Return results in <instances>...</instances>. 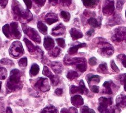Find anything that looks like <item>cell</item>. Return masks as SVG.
<instances>
[{
	"instance_id": "obj_1",
	"label": "cell",
	"mask_w": 126,
	"mask_h": 113,
	"mask_svg": "<svg viewBox=\"0 0 126 113\" xmlns=\"http://www.w3.org/2000/svg\"><path fill=\"white\" fill-rule=\"evenodd\" d=\"M22 74L20 71L17 69H13L11 71L10 76L6 84V90L7 93H11L22 87L21 77Z\"/></svg>"
},
{
	"instance_id": "obj_2",
	"label": "cell",
	"mask_w": 126,
	"mask_h": 113,
	"mask_svg": "<svg viewBox=\"0 0 126 113\" xmlns=\"http://www.w3.org/2000/svg\"><path fill=\"white\" fill-rule=\"evenodd\" d=\"M13 12L17 20L29 22L32 19V14L29 11L23 10L20 5H16L13 8Z\"/></svg>"
},
{
	"instance_id": "obj_3",
	"label": "cell",
	"mask_w": 126,
	"mask_h": 113,
	"mask_svg": "<svg viewBox=\"0 0 126 113\" xmlns=\"http://www.w3.org/2000/svg\"><path fill=\"white\" fill-rule=\"evenodd\" d=\"M10 55L15 58H18L24 54V49L21 43L16 41L11 45L10 49Z\"/></svg>"
},
{
	"instance_id": "obj_4",
	"label": "cell",
	"mask_w": 126,
	"mask_h": 113,
	"mask_svg": "<svg viewBox=\"0 0 126 113\" xmlns=\"http://www.w3.org/2000/svg\"><path fill=\"white\" fill-rule=\"evenodd\" d=\"M98 53L100 55L105 57H109L114 53V49L111 44L107 42H101L99 43Z\"/></svg>"
},
{
	"instance_id": "obj_5",
	"label": "cell",
	"mask_w": 126,
	"mask_h": 113,
	"mask_svg": "<svg viewBox=\"0 0 126 113\" xmlns=\"http://www.w3.org/2000/svg\"><path fill=\"white\" fill-rule=\"evenodd\" d=\"M99 106L98 107V111L100 113H108L110 107L113 104V99L112 98L101 97L99 99Z\"/></svg>"
},
{
	"instance_id": "obj_6",
	"label": "cell",
	"mask_w": 126,
	"mask_h": 113,
	"mask_svg": "<svg viewBox=\"0 0 126 113\" xmlns=\"http://www.w3.org/2000/svg\"><path fill=\"white\" fill-rule=\"evenodd\" d=\"M126 39V28L118 27L114 30L112 36V40L114 42H121Z\"/></svg>"
},
{
	"instance_id": "obj_7",
	"label": "cell",
	"mask_w": 126,
	"mask_h": 113,
	"mask_svg": "<svg viewBox=\"0 0 126 113\" xmlns=\"http://www.w3.org/2000/svg\"><path fill=\"white\" fill-rule=\"evenodd\" d=\"M22 29L24 33L34 42L37 43H41V37L36 29L27 27L25 24L22 25Z\"/></svg>"
},
{
	"instance_id": "obj_8",
	"label": "cell",
	"mask_w": 126,
	"mask_h": 113,
	"mask_svg": "<svg viewBox=\"0 0 126 113\" xmlns=\"http://www.w3.org/2000/svg\"><path fill=\"white\" fill-rule=\"evenodd\" d=\"M114 10V1L111 0H106L103 3L102 11L106 16H110L113 13Z\"/></svg>"
},
{
	"instance_id": "obj_9",
	"label": "cell",
	"mask_w": 126,
	"mask_h": 113,
	"mask_svg": "<svg viewBox=\"0 0 126 113\" xmlns=\"http://www.w3.org/2000/svg\"><path fill=\"white\" fill-rule=\"evenodd\" d=\"M34 87L36 88L43 92L49 90L50 89V86L48 79L42 77L38 79V80L35 83Z\"/></svg>"
},
{
	"instance_id": "obj_10",
	"label": "cell",
	"mask_w": 126,
	"mask_h": 113,
	"mask_svg": "<svg viewBox=\"0 0 126 113\" xmlns=\"http://www.w3.org/2000/svg\"><path fill=\"white\" fill-rule=\"evenodd\" d=\"M77 93H80V94H87L88 93V90L86 87L83 80H81L79 87L72 86L70 87V93L71 94Z\"/></svg>"
},
{
	"instance_id": "obj_11",
	"label": "cell",
	"mask_w": 126,
	"mask_h": 113,
	"mask_svg": "<svg viewBox=\"0 0 126 113\" xmlns=\"http://www.w3.org/2000/svg\"><path fill=\"white\" fill-rule=\"evenodd\" d=\"M23 41L25 42L26 45L28 50H29L30 54H38V55L41 56V57H42L43 52L38 46H34L29 40H28L26 38H24Z\"/></svg>"
},
{
	"instance_id": "obj_12",
	"label": "cell",
	"mask_w": 126,
	"mask_h": 113,
	"mask_svg": "<svg viewBox=\"0 0 126 113\" xmlns=\"http://www.w3.org/2000/svg\"><path fill=\"white\" fill-rule=\"evenodd\" d=\"M10 34L11 36L15 39H19L21 37V33L18 28V23L12 22L10 24Z\"/></svg>"
},
{
	"instance_id": "obj_13",
	"label": "cell",
	"mask_w": 126,
	"mask_h": 113,
	"mask_svg": "<svg viewBox=\"0 0 126 113\" xmlns=\"http://www.w3.org/2000/svg\"><path fill=\"white\" fill-rule=\"evenodd\" d=\"M65 30L66 28L63 25V24L60 23L53 28L52 30V35L53 36L62 35L64 33Z\"/></svg>"
},
{
	"instance_id": "obj_14",
	"label": "cell",
	"mask_w": 126,
	"mask_h": 113,
	"mask_svg": "<svg viewBox=\"0 0 126 113\" xmlns=\"http://www.w3.org/2000/svg\"><path fill=\"white\" fill-rule=\"evenodd\" d=\"M58 21L57 15L53 13H49L45 17V21L48 24L51 25Z\"/></svg>"
},
{
	"instance_id": "obj_15",
	"label": "cell",
	"mask_w": 126,
	"mask_h": 113,
	"mask_svg": "<svg viewBox=\"0 0 126 113\" xmlns=\"http://www.w3.org/2000/svg\"><path fill=\"white\" fill-rule=\"evenodd\" d=\"M83 99L79 95H75L71 98V103L75 107L79 108L83 104Z\"/></svg>"
},
{
	"instance_id": "obj_16",
	"label": "cell",
	"mask_w": 126,
	"mask_h": 113,
	"mask_svg": "<svg viewBox=\"0 0 126 113\" xmlns=\"http://www.w3.org/2000/svg\"><path fill=\"white\" fill-rule=\"evenodd\" d=\"M44 45L45 48L48 51L52 50L55 46V42L54 40L50 37H46L44 39Z\"/></svg>"
},
{
	"instance_id": "obj_17",
	"label": "cell",
	"mask_w": 126,
	"mask_h": 113,
	"mask_svg": "<svg viewBox=\"0 0 126 113\" xmlns=\"http://www.w3.org/2000/svg\"><path fill=\"white\" fill-rule=\"evenodd\" d=\"M50 66L56 73H61L63 71V67L61 63L59 62H52L50 64Z\"/></svg>"
},
{
	"instance_id": "obj_18",
	"label": "cell",
	"mask_w": 126,
	"mask_h": 113,
	"mask_svg": "<svg viewBox=\"0 0 126 113\" xmlns=\"http://www.w3.org/2000/svg\"><path fill=\"white\" fill-rule=\"evenodd\" d=\"M116 106L118 108L126 107V96L123 95H118L116 98Z\"/></svg>"
},
{
	"instance_id": "obj_19",
	"label": "cell",
	"mask_w": 126,
	"mask_h": 113,
	"mask_svg": "<svg viewBox=\"0 0 126 113\" xmlns=\"http://www.w3.org/2000/svg\"><path fill=\"white\" fill-rule=\"evenodd\" d=\"M69 33H70L72 38L74 40L81 38L83 36V33L80 30L76 29V28H72L69 31Z\"/></svg>"
},
{
	"instance_id": "obj_20",
	"label": "cell",
	"mask_w": 126,
	"mask_h": 113,
	"mask_svg": "<svg viewBox=\"0 0 126 113\" xmlns=\"http://www.w3.org/2000/svg\"><path fill=\"white\" fill-rule=\"evenodd\" d=\"M87 46V45L86 43H81L79 45H76L75 46H73V47H71L69 49L68 53L69 54V55H75L77 53V52L79 48H81V47H86Z\"/></svg>"
},
{
	"instance_id": "obj_21",
	"label": "cell",
	"mask_w": 126,
	"mask_h": 113,
	"mask_svg": "<svg viewBox=\"0 0 126 113\" xmlns=\"http://www.w3.org/2000/svg\"><path fill=\"white\" fill-rule=\"evenodd\" d=\"M85 7L90 8H94L99 2V0H82Z\"/></svg>"
},
{
	"instance_id": "obj_22",
	"label": "cell",
	"mask_w": 126,
	"mask_h": 113,
	"mask_svg": "<svg viewBox=\"0 0 126 113\" xmlns=\"http://www.w3.org/2000/svg\"><path fill=\"white\" fill-rule=\"evenodd\" d=\"M112 82L110 81H106L103 83V86L105 87L104 93L107 94H112L113 91L112 90Z\"/></svg>"
},
{
	"instance_id": "obj_23",
	"label": "cell",
	"mask_w": 126,
	"mask_h": 113,
	"mask_svg": "<svg viewBox=\"0 0 126 113\" xmlns=\"http://www.w3.org/2000/svg\"><path fill=\"white\" fill-rule=\"evenodd\" d=\"M49 1L53 5L60 3L62 5L64 6H69L71 5L72 2V0H49Z\"/></svg>"
},
{
	"instance_id": "obj_24",
	"label": "cell",
	"mask_w": 126,
	"mask_h": 113,
	"mask_svg": "<svg viewBox=\"0 0 126 113\" xmlns=\"http://www.w3.org/2000/svg\"><path fill=\"white\" fill-rule=\"evenodd\" d=\"M86 79L87 80L88 83H90L91 82H94L96 83H99L101 79V77L98 75H93L92 74H88L86 76Z\"/></svg>"
},
{
	"instance_id": "obj_25",
	"label": "cell",
	"mask_w": 126,
	"mask_h": 113,
	"mask_svg": "<svg viewBox=\"0 0 126 113\" xmlns=\"http://www.w3.org/2000/svg\"><path fill=\"white\" fill-rule=\"evenodd\" d=\"M97 72L103 74H107L109 73V72L108 70L107 65L106 63H102V64H100L99 66L98 67L97 69Z\"/></svg>"
},
{
	"instance_id": "obj_26",
	"label": "cell",
	"mask_w": 126,
	"mask_h": 113,
	"mask_svg": "<svg viewBox=\"0 0 126 113\" xmlns=\"http://www.w3.org/2000/svg\"><path fill=\"white\" fill-rule=\"evenodd\" d=\"M40 71V67L36 64H34L32 65L31 69L30 71V75L31 77L35 76Z\"/></svg>"
},
{
	"instance_id": "obj_27",
	"label": "cell",
	"mask_w": 126,
	"mask_h": 113,
	"mask_svg": "<svg viewBox=\"0 0 126 113\" xmlns=\"http://www.w3.org/2000/svg\"><path fill=\"white\" fill-rule=\"evenodd\" d=\"M76 68L79 71L81 72H85L86 71L87 68V66L86 60L76 64Z\"/></svg>"
},
{
	"instance_id": "obj_28",
	"label": "cell",
	"mask_w": 126,
	"mask_h": 113,
	"mask_svg": "<svg viewBox=\"0 0 126 113\" xmlns=\"http://www.w3.org/2000/svg\"><path fill=\"white\" fill-rule=\"evenodd\" d=\"M37 28L38 30L41 33L43 34H47V27L44 23H43L42 22H38L37 24Z\"/></svg>"
},
{
	"instance_id": "obj_29",
	"label": "cell",
	"mask_w": 126,
	"mask_h": 113,
	"mask_svg": "<svg viewBox=\"0 0 126 113\" xmlns=\"http://www.w3.org/2000/svg\"><path fill=\"white\" fill-rule=\"evenodd\" d=\"M57 110L54 106L48 105L41 111V113H56Z\"/></svg>"
},
{
	"instance_id": "obj_30",
	"label": "cell",
	"mask_w": 126,
	"mask_h": 113,
	"mask_svg": "<svg viewBox=\"0 0 126 113\" xmlns=\"http://www.w3.org/2000/svg\"><path fill=\"white\" fill-rule=\"evenodd\" d=\"M66 76L67 79L69 80H73L76 78L78 77L79 76V74L76 71L73 70H69L67 73Z\"/></svg>"
},
{
	"instance_id": "obj_31",
	"label": "cell",
	"mask_w": 126,
	"mask_h": 113,
	"mask_svg": "<svg viewBox=\"0 0 126 113\" xmlns=\"http://www.w3.org/2000/svg\"><path fill=\"white\" fill-rule=\"evenodd\" d=\"M87 22L89 25H90L91 26H92V27L94 28H97L99 27V23L97 21V19H95L94 18H90L88 20Z\"/></svg>"
},
{
	"instance_id": "obj_32",
	"label": "cell",
	"mask_w": 126,
	"mask_h": 113,
	"mask_svg": "<svg viewBox=\"0 0 126 113\" xmlns=\"http://www.w3.org/2000/svg\"><path fill=\"white\" fill-rule=\"evenodd\" d=\"M2 30L3 34L7 38H10L11 34H10V27L8 24H6L4 25L2 28Z\"/></svg>"
},
{
	"instance_id": "obj_33",
	"label": "cell",
	"mask_w": 126,
	"mask_h": 113,
	"mask_svg": "<svg viewBox=\"0 0 126 113\" xmlns=\"http://www.w3.org/2000/svg\"><path fill=\"white\" fill-rule=\"evenodd\" d=\"M43 75H45V76H46L49 77V79H52V78L54 76L52 74V73L50 71V70L47 66H44V67H43Z\"/></svg>"
},
{
	"instance_id": "obj_34",
	"label": "cell",
	"mask_w": 126,
	"mask_h": 113,
	"mask_svg": "<svg viewBox=\"0 0 126 113\" xmlns=\"http://www.w3.org/2000/svg\"><path fill=\"white\" fill-rule=\"evenodd\" d=\"M119 80L124 86V90L126 91V74H123L119 76Z\"/></svg>"
},
{
	"instance_id": "obj_35",
	"label": "cell",
	"mask_w": 126,
	"mask_h": 113,
	"mask_svg": "<svg viewBox=\"0 0 126 113\" xmlns=\"http://www.w3.org/2000/svg\"><path fill=\"white\" fill-rule=\"evenodd\" d=\"M60 53H61V49L58 48V47H56L54 49L52 50V51L50 52L49 55L52 56H53V57H56L60 55Z\"/></svg>"
},
{
	"instance_id": "obj_36",
	"label": "cell",
	"mask_w": 126,
	"mask_h": 113,
	"mask_svg": "<svg viewBox=\"0 0 126 113\" xmlns=\"http://www.w3.org/2000/svg\"><path fill=\"white\" fill-rule=\"evenodd\" d=\"M61 16L62 18L63 19V20L65 22H68L70 19L71 15L68 12H65V11H62L61 12Z\"/></svg>"
},
{
	"instance_id": "obj_37",
	"label": "cell",
	"mask_w": 126,
	"mask_h": 113,
	"mask_svg": "<svg viewBox=\"0 0 126 113\" xmlns=\"http://www.w3.org/2000/svg\"><path fill=\"white\" fill-rule=\"evenodd\" d=\"M7 76L6 69L3 67H0V79H5Z\"/></svg>"
},
{
	"instance_id": "obj_38",
	"label": "cell",
	"mask_w": 126,
	"mask_h": 113,
	"mask_svg": "<svg viewBox=\"0 0 126 113\" xmlns=\"http://www.w3.org/2000/svg\"><path fill=\"white\" fill-rule=\"evenodd\" d=\"M81 113H95L93 109L89 108L88 106H83L81 109Z\"/></svg>"
},
{
	"instance_id": "obj_39",
	"label": "cell",
	"mask_w": 126,
	"mask_h": 113,
	"mask_svg": "<svg viewBox=\"0 0 126 113\" xmlns=\"http://www.w3.org/2000/svg\"><path fill=\"white\" fill-rule=\"evenodd\" d=\"M52 85L53 86H57L60 82V79L57 76H53V77L52 79H50Z\"/></svg>"
},
{
	"instance_id": "obj_40",
	"label": "cell",
	"mask_w": 126,
	"mask_h": 113,
	"mask_svg": "<svg viewBox=\"0 0 126 113\" xmlns=\"http://www.w3.org/2000/svg\"><path fill=\"white\" fill-rule=\"evenodd\" d=\"M117 58L121 61L123 66L126 68V56L124 54H120L117 56Z\"/></svg>"
},
{
	"instance_id": "obj_41",
	"label": "cell",
	"mask_w": 126,
	"mask_h": 113,
	"mask_svg": "<svg viewBox=\"0 0 126 113\" xmlns=\"http://www.w3.org/2000/svg\"><path fill=\"white\" fill-rule=\"evenodd\" d=\"M19 66L21 67H25L27 65V58L26 57H23L19 61Z\"/></svg>"
},
{
	"instance_id": "obj_42",
	"label": "cell",
	"mask_w": 126,
	"mask_h": 113,
	"mask_svg": "<svg viewBox=\"0 0 126 113\" xmlns=\"http://www.w3.org/2000/svg\"><path fill=\"white\" fill-rule=\"evenodd\" d=\"M118 17H114L113 18L112 20L110 21V25H116V24H120L121 22V21H120V19L119 18H118Z\"/></svg>"
},
{
	"instance_id": "obj_43",
	"label": "cell",
	"mask_w": 126,
	"mask_h": 113,
	"mask_svg": "<svg viewBox=\"0 0 126 113\" xmlns=\"http://www.w3.org/2000/svg\"><path fill=\"white\" fill-rule=\"evenodd\" d=\"M0 62H1L2 64L5 65H14V63H13L12 61L9 59H7V58H3V59H2L1 61H0Z\"/></svg>"
},
{
	"instance_id": "obj_44",
	"label": "cell",
	"mask_w": 126,
	"mask_h": 113,
	"mask_svg": "<svg viewBox=\"0 0 126 113\" xmlns=\"http://www.w3.org/2000/svg\"><path fill=\"white\" fill-rule=\"evenodd\" d=\"M124 3H125V1H124L123 0H118V1H117V10L119 11H121L122 10Z\"/></svg>"
},
{
	"instance_id": "obj_45",
	"label": "cell",
	"mask_w": 126,
	"mask_h": 113,
	"mask_svg": "<svg viewBox=\"0 0 126 113\" xmlns=\"http://www.w3.org/2000/svg\"><path fill=\"white\" fill-rule=\"evenodd\" d=\"M110 67H111L112 69L114 72H116L117 73L119 72V69L118 68V67L116 66V65L115 64V62H114L113 60H112L111 61H110Z\"/></svg>"
},
{
	"instance_id": "obj_46",
	"label": "cell",
	"mask_w": 126,
	"mask_h": 113,
	"mask_svg": "<svg viewBox=\"0 0 126 113\" xmlns=\"http://www.w3.org/2000/svg\"><path fill=\"white\" fill-rule=\"evenodd\" d=\"M56 42H57L58 45H59L61 47H65V41L64 39L61 38H59V39H57L56 40Z\"/></svg>"
},
{
	"instance_id": "obj_47",
	"label": "cell",
	"mask_w": 126,
	"mask_h": 113,
	"mask_svg": "<svg viewBox=\"0 0 126 113\" xmlns=\"http://www.w3.org/2000/svg\"><path fill=\"white\" fill-rule=\"evenodd\" d=\"M89 64H90V65L91 66H94L97 64V59L96 58L94 57H92L90 58V59H89Z\"/></svg>"
},
{
	"instance_id": "obj_48",
	"label": "cell",
	"mask_w": 126,
	"mask_h": 113,
	"mask_svg": "<svg viewBox=\"0 0 126 113\" xmlns=\"http://www.w3.org/2000/svg\"><path fill=\"white\" fill-rule=\"evenodd\" d=\"M33 1L37 5L40 6H43L46 2V0H33Z\"/></svg>"
},
{
	"instance_id": "obj_49",
	"label": "cell",
	"mask_w": 126,
	"mask_h": 113,
	"mask_svg": "<svg viewBox=\"0 0 126 113\" xmlns=\"http://www.w3.org/2000/svg\"><path fill=\"white\" fill-rule=\"evenodd\" d=\"M24 2L25 3L28 9H30L32 7V3L31 0H23Z\"/></svg>"
},
{
	"instance_id": "obj_50",
	"label": "cell",
	"mask_w": 126,
	"mask_h": 113,
	"mask_svg": "<svg viewBox=\"0 0 126 113\" xmlns=\"http://www.w3.org/2000/svg\"><path fill=\"white\" fill-rule=\"evenodd\" d=\"M91 90L93 92L95 93H98L99 92V87L95 86V85L92 86L91 87Z\"/></svg>"
},
{
	"instance_id": "obj_51",
	"label": "cell",
	"mask_w": 126,
	"mask_h": 113,
	"mask_svg": "<svg viewBox=\"0 0 126 113\" xmlns=\"http://www.w3.org/2000/svg\"><path fill=\"white\" fill-rule=\"evenodd\" d=\"M68 113H78V111L76 108L71 107L68 109Z\"/></svg>"
},
{
	"instance_id": "obj_52",
	"label": "cell",
	"mask_w": 126,
	"mask_h": 113,
	"mask_svg": "<svg viewBox=\"0 0 126 113\" xmlns=\"http://www.w3.org/2000/svg\"><path fill=\"white\" fill-rule=\"evenodd\" d=\"M8 0H0V5L2 7H5L7 5Z\"/></svg>"
},
{
	"instance_id": "obj_53",
	"label": "cell",
	"mask_w": 126,
	"mask_h": 113,
	"mask_svg": "<svg viewBox=\"0 0 126 113\" xmlns=\"http://www.w3.org/2000/svg\"><path fill=\"white\" fill-rule=\"evenodd\" d=\"M55 93H56V95H59V96H60V95H61L62 94V93H63L62 89H61V88H57V89H56V90H55Z\"/></svg>"
},
{
	"instance_id": "obj_54",
	"label": "cell",
	"mask_w": 126,
	"mask_h": 113,
	"mask_svg": "<svg viewBox=\"0 0 126 113\" xmlns=\"http://www.w3.org/2000/svg\"><path fill=\"white\" fill-rule=\"evenodd\" d=\"M94 34V30L93 29L90 30L88 32H87V35L89 36H91L93 35Z\"/></svg>"
},
{
	"instance_id": "obj_55",
	"label": "cell",
	"mask_w": 126,
	"mask_h": 113,
	"mask_svg": "<svg viewBox=\"0 0 126 113\" xmlns=\"http://www.w3.org/2000/svg\"><path fill=\"white\" fill-rule=\"evenodd\" d=\"M6 113H13L12 109L10 107L7 108V109H6Z\"/></svg>"
},
{
	"instance_id": "obj_56",
	"label": "cell",
	"mask_w": 126,
	"mask_h": 113,
	"mask_svg": "<svg viewBox=\"0 0 126 113\" xmlns=\"http://www.w3.org/2000/svg\"><path fill=\"white\" fill-rule=\"evenodd\" d=\"M61 113H68V109H67L66 108H63L61 110Z\"/></svg>"
},
{
	"instance_id": "obj_57",
	"label": "cell",
	"mask_w": 126,
	"mask_h": 113,
	"mask_svg": "<svg viewBox=\"0 0 126 113\" xmlns=\"http://www.w3.org/2000/svg\"><path fill=\"white\" fill-rule=\"evenodd\" d=\"M1 86H2V83L0 82V90H1Z\"/></svg>"
},
{
	"instance_id": "obj_58",
	"label": "cell",
	"mask_w": 126,
	"mask_h": 113,
	"mask_svg": "<svg viewBox=\"0 0 126 113\" xmlns=\"http://www.w3.org/2000/svg\"></svg>"
}]
</instances>
